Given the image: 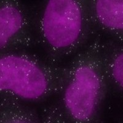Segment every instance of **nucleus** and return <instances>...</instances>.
<instances>
[{"mask_svg":"<svg viewBox=\"0 0 123 123\" xmlns=\"http://www.w3.org/2000/svg\"><path fill=\"white\" fill-rule=\"evenodd\" d=\"M68 66L56 64L24 50L0 54V99L37 102L61 94Z\"/></svg>","mask_w":123,"mask_h":123,"instance_id":"obj_3","label":"nucleus"},{"mask_svg":"<svg viewBox=\"0 0 123 123\" xmlns=\"http://www.w3.org/2000/svg\"><path fill=\"white\" fill-rule=\"evenodd\" d=\"M35 25L47 59L60 65L86 47L98 31L93 0L47 1L35 12Z\"/></svg>","mask_w":123,"mask_h":123,"instance_id":"obj_1","label":"nucleus"},{"mask_svg":"<svg viewBox=\"0 0 123 123\" xmlns=\"http://www.w3.org/2000/svg\"><path fill=\"white\" fill-rule=\"evenodd\" d=\"M37 43L35 12L17 0H0V54L25 50Z\"/></svg>","mask_w":123,"mask_h":123,"instance_id":"obj_4","label":"nucleus"},{"mask_svg":"<svg viewBox=\"0 0 123 123\" xmlns=\"http://www.w3.org/2000/svg\"><path fill=\"white\" fill-rule=\"evenodd\" d=\"M103 59L108 84L123 94V44L104 42Z\"/></svg>","mask_w":123,"mask_h":123,"instance_id":"obj_6","label":"nucleus"},{"mask_svg":"<svg viewBox=\"0 0 123 123\" xmlns=\"http://www.w3.org/2000/svg\"><path fill=\"white\" fill-rule=\"evenodd\" d=\"M93 12L97 30L123 44V0H93Z\"/></svg>","mask_w":123,"mask_h":123,"instance_id":"obj_5","label":"nucleus"},{"mask_svg":"<svg viewBox=\"0 0 123 123\" xmlns=\"http://www.w3.org/2000/svg\"><path fill=\"white\" fill-rule=\"evenodd\" d=\"M104 44L100 35H97L68 65V78L59 107L66 122L91 123L97 120L108 86Z\"/></svg>","mask_w":123,"mask_h":123,"instance_id":"obj_2","label":"nucleus"},{"mask_svg":"<svg viewBox=\"0 0 123 123\" xmlns=\"http://www.w3.org/2000/svg\"><path fill=\"white\" fill-rule=\"evenodd\" d=\"M38 115L21 102L10 98L0 99V123H37Z\"/></svg>","mask_w":123,"mask_h":123,"instance_id":"obj_7","label":"nucleus"}]
</instances>
